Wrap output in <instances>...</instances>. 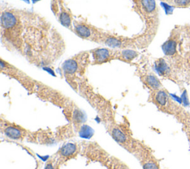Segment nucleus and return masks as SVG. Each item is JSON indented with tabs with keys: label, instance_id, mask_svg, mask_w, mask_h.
Returning <instances> with one entry per match:
<instances>
[{
	"label": "nucleus",
	"instance_id": "nucleus-7",
	"mask_svg": "<svg viewBox=\"0 0 190 169\" xmlns=\"http://www.w3.org/2000/svg\"><path fill=\"white\" fill-rule=\"evenodd\" d=\"M4 133L10 139L18 140L24 139L25 136V130L15 125H9L5 128Z\"/></svg>",
	"mask_w": 190,
	"mask_h": 169
},
{
	"label": "nucleus",
	"instance_id": "nucleus-12",
	"mask_svg": "<svg viewBox=\"0 0 190 169\" xmlns=\"http://www.w3.org/2000/svg\"><path fill=\"white\" fill-rule=\"evenodd\" d=\"M163 51L167 56L175 54L176 51V42L173 40H169L163 45Z\"/></svg>",
	"mask_w": 190,
	"mask_h": 169
},
{
	"label": "nucleus",
	"instance_id": "nucleus-6",
	"mask_svg": "<svg viewBox=\"0 0 190 169\" xmlns=\"http://www.w3.org/2000/svg\"><path fill=\"white\" fill-rule=\"evenodd\" d=\"M138 56L139 53L135 49H117L115 59H119L127 63H131Z\"/></svg>",
	"mask_w": 190,
	"mask_h": 169
},
{
	"label": "nucleus",
	"instance_id": "nucleus-13",
	"mask_svg": "<svg viewBox=\"0 0 190 169\" xmlns=\"http://www.w3.org/2000/svg\"><path fill=\"white\" fill-rule=\"evenodd\" d=\"M143 169H160L158 164L152 160L144 162L143 164Z\"/></svg>",
	"mask_w": 190,
	"mask_h": 169
},
{
	"label": "nucleus",
	"instance_id": "nucleus-11",
	"mask_svg": "<svg viewBox=\"0 0 190 169\" xmlns=\"http://www.w3.org/2000/svg\"><path fill=\"white\" fill-rule=\"evenodd\" d=\"M155 68L160 76H166L169 73L170 69L164 59H159L155 62Z\"/></svg>",
	"mask_w": 190,
	"mask_h": 169
},
{
	"label": "nucleus",
	"instance_id": "nucleus-14",
	"mask_svg": "<svg viewBox=\"0 0 190 169\" xmlns=\"http://www.w3.org/2000/svg\"><path fill=\"white\" fill-rule=\"evenodd\" d=\"M181 100L182 102L184 103L185 105H189V102H188V98H187V95H186V91L185 90L184 92L183 93L182 96H181Z\"/></svg>",
	"mask_w": 190,
	"mask_h": 169
},
{
	"label": "nucleus",
	"instance_id": "nucleus-15",
	"mask_svg": "<svg viewBox=\"0 0 190 169\" xmlns=\"http://www.w3.org/2000/svg\"><path fill=\"white\" fill-rule=\"evenodd\" d=\"M190 0H176V3L178 5H185L188 4Z\"/></svg>",
	"mask_w": 190,
	"mask_h": 169
},
{
	"label": "nucleus",
	"instance_id": "nucleus-9",
	"mask_svg": "<svg viewBox=\"0 0 190 169\" xmlns=\"http://www.w3.org/2000/svg\"><path fill=\"white\" fill-rule=\"evenodd\" d=\"M77 147L75 144L68 143L67 145H64L60 150L59 151V154L62 157L69 158L72 156H74L77 154Z\"/></svg>",
	"mask_w": 190,
	"mask_h": 169
},
{
	"label": "nucleus",
	"instance_id": "nucleus-5",
	"mask_svg": "<svg viewBox=\"0 0 190 169\" xmlns=\"http://www.w3.org/2000/svg\"><path fill=\"white\" fill-rule=\"evenodd\" d=\"M117 49L111 48H97L91 50L93 56V65H101L115 59Z\"/></svg>",
	"mask_w": 190,
	"mask_h": 169
},
{
	"label": "nucleus",
	"instance_id": "nucleus-3",
	"mask_svg": "<svg viewBox=\"0 0 190 169\" xmlns=\"http://www.w3.org/2000/svg\"><path fill=\"white\" fill-rule=\"evenodd\" d=\"M90 51H83L63 62L62 71L68 83L74 88L75 80L83 77L86 67L90 62Z\"/></svg>",
	"mask_w": 190,
	"mask_h": 169
},
{
	"label": "nucleus",
	"instance_id": "nucleus-1",
	"mask_svg": "<svg viewBox=\"0 0 190 169\" xmlns=\"http://www.w3.org/2000/svg\"><path fill=\"white\" fill-rule=\"evenodd\" d=\"M1 40L8 50L41 67L54 63L66 49L61 34L45 18L14 8L2 9Z\"/></svg>",
	"mask_w": 190,
	"mask_h": 169
},
{
	"label": "nucleus",
	"instance_id": "nucleus-2",
	"mask_svg": "<svg viewBox=\"0 0 190 169\" xmlns=\"http://www.w3.org/2000/svg\"><path fill=\"white\" fill-rule=\"evenodd\" d=\"M134 11L143 19L145 29L142 34L150 42L158 26V8L155 0H132Z\"/></svg>",
	"mask_w": 190,
	"mask_h": 169
},
{
	"label": "nucleus",
	"instance_id": "nucleus-4",
	"mask_svg": "<svg viewBox=\"0 0 190 169\" xmlns=\"http://www.w3.org/2000/svg\"><path fill=\"white\" fill-rule=\"evenodd\" d=\"M73 32L83 40L100 43L105 31L83 21H74Z\"/></svg>",
	"mask_w": 190,
	"mask_h": 169
},
{
	"label": "nucleus",
	"instance_id": "nucleus-10",
	"mask_svg": "<svg viewBox=\"0 0 190 169\" xmlns=\"http://www.w3.org/2000/svg\"><path fill=\"white\" fill-rule=\"evenodd\" d=\"M169 100V96L166 92L164 90H158L154 96V102L159 106H166Z\"/></svg>",
	"mask_w": 190,
	"mask_h": 169
},
{
	"label": "nucleus",
	"instance_id": "nucleus-16",
	"mask_svg": "<svg viewBox=\"0 0 190 169\" xmlns=\"http://www.w3.org/2000/svg\"><path fill=\"white\" fill-rule=\"evenodd\" d=\"M45 169H54V167H53V165H51V163L48 164L47 165H46V167H45Z\"/></svg>",
	"mask_w": 190,
	"mask_h": 169
},
{
	"label": "nucleus",
	"instance_id": "nucleus-8",
	"mask_svg": "<svg viewBox=\"0 0 190 169\" xmlns=\"http://www.w3.org/2000/svg\"><path fill=\"white\" fill-rule=\"evenodd\" d=\"M142 82L152 90H158L161 87V83L154 74H146L143 76Z\"/></svg>",
	"mask_w": 190,
	"mask_h": 169
}]
</instances>
